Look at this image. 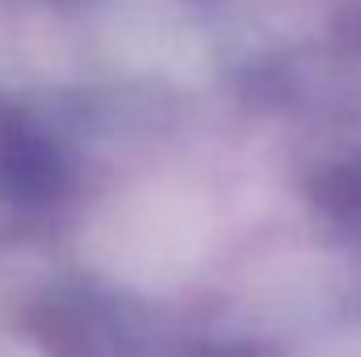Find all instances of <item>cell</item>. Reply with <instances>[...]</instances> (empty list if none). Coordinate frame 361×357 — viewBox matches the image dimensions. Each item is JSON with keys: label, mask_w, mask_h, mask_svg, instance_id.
<instances>
[{"label": "cell", "mask_w": 361, "mask_h": 357, "mask_svg": "<svg viewBox=\"0 0 361 357\" xmlns=\"http://www.w3.org/2000/svg\"><path fill=\"white\" fill-rule=\"evenodd\" d=\"M63 164L42 131H34L21 114L0 109V193L25 206H42L59 193Z\"/></svg>", "instance_id": "obj_1"}, {"label": "cell", "mask_w": 361, "mask_h": 357, "mask_svg": "<svg viewBox=\"0 0 361 357\" xmlns=\"http://www.w3.org/2000/svg\"><path fill=\"white\" fill-rule=\"evenodd\" d=\"M319 198L336 214H361V164L328 169V177L319 181Z\"/></svg>", "instance_id": "obj_2"}]
</instances>
